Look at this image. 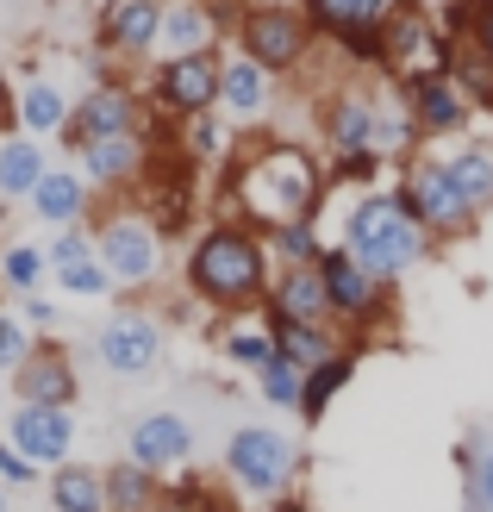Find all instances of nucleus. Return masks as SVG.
I'll use <instances>...</instances> for the list:
<instances>
[{
	"mask_svg": "<svg viewBox=\"0 0 493 512\" xmlns=\"http://www.w3.org/2000/svg\"><path fill=\"white\" fill-rule=\"evenodd\" d=\"M188 288L219 306V313H244V306H269L275 269H269V244L250 225H206L200 244L188 250Z\"/></svg>",
	"mask_w": 493,
	"mask_h": 512,
	"instance_id": "obj_1",
	"label": "nucleus"
},
{
	"mask_svg": "<svg viewBox=\"0 0 493 512\" xmlns=\"http://www.w3.org/2000/svg\"><path fill=\"white\" fill-rule=\"evenodd\" d=\"M319 194H325V175L294 144H263L256 157L238 163V175H231V200H238V213L250 225H263V232H269V225H288V219H313Z\"/></svg>",
	"mask_w": 493,
	"mask_h": 512,
	"instance_id": "obj_2",
	"label": "nucleus"
},
{
	"mask_svg": "<svg viewBox=\"0 0 493 512\" xmlns=\"http://www.w3.org/2000/svg\"><path fill=\"white\" fill-rule=\"evenodd\" d=\"M344 250L369 275L400 281L412 263H425L431 238H425V225L400 207V194H362L350 207V219H344Z\"/></svg>",
	"mask_w": 493,
	"mask_h": 512,
	"instance_id": "obj_3",
	"label": "nucleus"
},
{
	"mask_svg": "<svg viewBox=\"0 0 493 512\" xmlns=\"http://www.w3.org/2000/svg\"><path fill=\"white\" fill-rule=\"evenodd\" d=\"M225 475L244 500H281L300 475V444L275 425H238L225 438Z\"/></svg>",
	"mask_w": 493,
	"mask_h": 512,
	"instance_id": "obj_4",
	"label": "nucleus"
},
{
	"mask_svg": "<svg viewBox=\"0 0 493 512\" xmlns=\"http://www.w3.org/2000/svg\"><path fill=\"white\" fill-rule=\"evenodd\" d=\"M394 194H400V207L425 225V238H431V244H456V238H469V232H475V219H481L469 200H462V188H456V175L444 169V157H419V163L406 169V182H400Z\"/></svg>",
	"mask_w": 493,
	"mask_h": 512,
	"instance_id": "obj_5",
	"label": "nucleus"
},
{
	"mask_svg": "<svg viewBox=\"0 0 493 512\" xmlns=\"http://www.w3.org/2000/svg\"><path fill=\"white\" fill-rule=\"evenodd\" d=\"M94 256H100V269L113 275V288H150L157 269H163V232L150 225V213L119 207V213L100 219Z\"/></svg>",
	"mask_w": 493,
	"mask_h": 512,
	"instance_id": "obj_6",
	"label": "nucleus"
},
{
	"mask_svg": "<svg viewBox=\"0 0 493 512\" xmlns=\"http://www.w3.org/2000/svg\"><path fill=\"white\" fill-rule=\"evenodd\" d=\"M319 275H325V300H331V319H350V331H375L387 313H394V281H381L356 263L350 250H325L319 256Z\"/></svg>",
	"mask_w": 493,
	"mask_h": 512,
	"instance_id": "obj_7",
	"label": "nucleus"
},
{
	"mask_svg": "<svg viewBox=\"0 0 493 512\" xmlns=\"http://www.w3.org/2000/svg\"><path fill=\"white\" fill-rule=\"evenodd\" d=\"M406 0H306V19L362 63H381V32Z\"/></svg>",
	"mask_w": 493,
	"mask_h": 512,
	"instance_id": "obj_8",
	"label": "nucleus"
},
{
	"mask_svg": "<svg viewBox=\"0 0 493 512\" xmlns=\"http://www.w3.org/2000/svg\"><path fill=\"white\" fill-rule=\"evenodd\" d=\"M238 44H244V57L263 63L269 75L294 69L306 57V44H313V19L294 13V7H250L238 19Z\"/></svg>",
	"mask_w": 493,
	"mask_h": 512,
	"instance_id": "obj_9",
	"label": "nucleus"
},
{
	"mask_svg": "<svg viewBox=\"0 0 493 512\" xmlns=\"http://www.w3.org/2000/svg\"><path fill=\"white\" fill-rule=\"evenodd\" d=\"M94 356L100 369L119 375V381H144L150 369L163 363V325L150 313H113L107 325L94 331Z\"/></svg>",
	"mask_w": 493,
	"mask_h": 512,
	"instance_id": "obj_10",
	"label": "nucleus"
},
{
	"mask_svg": "<svg viewBox=\"0 0 493 512\" xmlns=\"http://www.w3.org/2000/svg\"><path fill=\"white\" fill-rule=\"evenodd\" d=\"M144 125V107H138V94L125 88V82H100L88 88L82 100L69 107V125H63V144L69 150H82L94 138H119V132H138Z\"/></svg>",
	"mask_w": 493,
	"mask_h": 512,
	"instance_id": "obj_11",
	"label": "nucleus"
},
{
	"mask_svg": "<svg viewBox=\"0 0 493 512\" xmlns=\"http://www.w3.org/2000/svg\"><path fill=\"white\" fill-rule=\"evenodd\" d=\"M400 94H406V113L419 125V138H456L469 125V100H462V88L444 69H406Z\"/></svg>",
	"mask_w": 493,
	"mask_h": 512,
	"instance_id": "obj_12",
	"label": "nucleus"
},
{
	"mask_svg": "<svg viewBox=\"0 0 493 512\" xmlns=\"http://www.w3.org/2000/svg\"><path fill=\"white\" fill-rule=\"evenodd\" d=\"M7 444H13L19 456H32L38 469H63L69 450H75V419H69V406H13Z\"/></svg>",
	"mask_w": 493,
	"mask_h": 512,
	"instance_id": "obj_13",
	"label": "nucleus"
},
{
	"mask_svg": "<svg viewBox=\"0 0 493 512\" xmlns=\"http://www.w3.org/2000/svg\"><path fill=\"white\" fill-rule=\"evenodd\" d=\"M125 456H132L138 469H150V475L181 469L194 456V425L181 413H144L132 431H125Z\"/></svg>",
	"mask_w": 493,
	"mask_h": 512,
	"instance_id": "obj_14",
	"label": "nucleus"
},
{
	"mask_svg": "<svg viewBox=\"0 0 493 512\" xmlns=\"http://www.w3.org/2000/svg\"><path fill=\"white\" fill-rule=\"evenodd\" d=\"M219 100V57H175L157 69V107L181 113V119H200L206 107Z\"/></svg>",
	"mask_w": 493,
	"mask_h": 512,
	"instance_id": "obj_15",
	"label": "nucleus"
},
{
	"mask_svg": "<svg viewBox=\"0 0 493 512\" xmlns=\"http://www.w3.org/2000/svg\"><path fill=\"white\" fill-rule=\"evenodd\" d=\"M375 125H381V100L375 94H337L325 107V144L337 163L375 157Z\"/></svg>",
	"mask_w": 493,
	"mask_h": 512,
	"instance_id": "obj_16",
	"label": "nucleus"
},
{
	"mask_svg": "<svg viewBox=\"0 0 493 512\" xmlns=\"http://www.w3.org/2000/svg\"><path fill=\"white\" fill-rule=\"evenodd\" d=\"M75 157H82V182H94V188H132L138 175L150 169V144H144V132H119V138L82 144Z\"/></svg>",
	"mask_w": 493,
	"mask_h": 512,
	"instance_id": "obj_17",
	"label": "nucleus"
},
{
	"mask_svg": "<svg viewBox=\"0 0 493 512\" xmlns=\"http://www.w3.org/2000/svg\"><path fill=\"white\" fill-rule=\"evenodd\" d=\"M13 388H19V406H75L82 381H75V363L57 344H44L13 369Z\"/></svg>",
	"mask_w": 493,
	"mask_h": 512,
	"instance_id": "obj_18",
	"label": "nucleus"
},
{
	"mask_svg": "<svg viewBox=\"0 0 493 512\" xmlns=\"http://www.w3.org/2000/svg\"><path fill=\"white\" fill-rule=\"evenodd\" d=\"M157 32H163V0H113L100 19V50L144 57V50H157Z\"/></svg>",
	"mask_w": 493,
	"mask_h": 512,
	"instance_id": "obj_19",
	"label": "nucleus"
},
{
	"mask_svg": "<svg viewBox=\"0 0 493 512\" xmlns=\"http://www.w3.org/2000/svg\"><path fill=\"white\" fill-rule=\"evenodd\" d=\"M219 38V13L200 7V0H175V7H163V32H157V50L175 63V57H206Z\"/></svg>",
	"mask_w": 493,
	"mask_h": 512,
	"instance_id": "obj_20",
	"label": "nucleus"
},
{
	"mask_svg": "<svg viewBox=\"0 0 493 512\" xmlns=\"http://www.w3.org/2000/svg\"><path fill=\"white\" fill-rule=\"evenodd\" d=\"M269 306H275L281 319H300V325H331V300H325L319 263L313 269H281L275 288H269Z\"/></svg>",
	"mask_w": 493,
	"mask_h": 512,
	"instance_id": "obj_21",
	"label": "nucleus"
},
{
	"mask_svg": "<svg viewBox=\"0 0 493 512\" xmlns=\"http://www.w3.org/2000/svg\"><path fill=\"white\" fill-rule=\"evenodd\" d=\"M32 213L44 225H57V232H69V225H82L88 213V182L75 169H44L38 188H32Z\"/></svg>",
	"mask_w": 493,
	"mask_h": 512,
	"instance_id": "obj_22",
	"label": "nucleus"
},
{
	"mask_svg": "<svg viewBox=\"0 0 493 512\" xmlns=\"http://www.w3.org/2000/svg\"><path fill=\"white\" fill-rule=\"evenodd\" d=\"M263 325H269L275 350H281V356H294L300 369H319V363H331V356H337V331H331V325H300V319H281L275 306L263 313Z\"/></svg>",
	"mask_w": 493,
	"mask_h": 512,
	"instance_id": "obj_23",
	"label": "nucleus"
},
{
	"mask_svg": "<svg viewBox=\"0 0 493 512\" xmlns=\"http://www.w3.org/2000/svg\"><path fill=\"white\" fill-rule=\"evenodd\" d=\"M219 107H231V119H256L269 113V69L250 57L219 63Z\"/></svg>",
	"mask_w": 493,
	"mask_h": 512,
	"instance_id": "obj_24",
	"label": "nucleus"
},
{
	"mask_svg": "<svg viewBox=\"0 0 493 512\" xmlns=\"http://www.w3.org/2000/svg\"><path fill=\"white\" fill-rule=\"evenodd\" d=\"M444 169L456 175V188H462V200H469L475 213L493 207V144H481V138L450 144V150H444Z\"/></svg>",
	"mask_w": 493,
	"mask_h": 512,
	"instance_id": "obj_25",
	"label": "nucleus"
},
{
	"mask_svg": "<svg viewBox=\"0 0 493 512\" xmlns=\"http://www.w3.org/2000/svg\"><path fill=\"white\" fill-rule=\"evenodd\" d=\"M50 506L57 512H107V475L88 463H63L50 475Z\"/></svg>",
	"mask_w": 493,
	"mask_h": 512,
	"instance_id": "obj_26",
	"label": "nucleus"
},
{
	"mask_svg": "<svg viewBox=\"0 0 493 512\" xmlns=\"http://www.w3.org/2000/svg\"><path fill=\"white\" fill-rule=\"evenodd\" d=\"M44 169L50 163H44L38 138H0V200H32Z\"/></svg>",
	"mask_w": 493,
	"mask_h": 512,
	"instance_id": "obj_27",
	"label": "nucleus"
},
{
	"mask_svg": "<svg viewBox=\"0 0 493 512\" xmlns=\"http://www.w3.org/2000/svg\"><path fill=\"white\" fill-rule=\"evenodd\" d=\"M350 375H356V350H337L331 363H319V369H306V394H300V419L306 425H319L325 413H331V400L350 388Z\"/></svg>",
	"mask_w": 493,
	"mask_h": 512,
	"instance_id": "obj_28",
	"label": "nucleus"
},
{
	"mask_svg": "<svg viewBox=\"0 0 493 512\" xmlns=\"http://www.w3.org/2000/svg\"><path fill=\"white\" fill-rule=\"evenodd\" d=\"M19 125H25V138H50V132H63L69 125V100L57 82H25L19 88Z\"/></svg>",
	"mask_w": 493,
	"mask_h": 512,
	"instance_id": "obj_29",
	"label": "nucleus"
},
{
	"mask_svg": "<svg viewBox=\"0 0 493 512\" xmlns=\"http://www.w3.org/2000/svg\"><path fill=\"white\" fill-rule=\"evenodd\" d=\"M100 475H107V512H157V475L138 469L132 456L100 469Z\"/></svg>",
	"mask_w": 493,
	"mask_h": 512,
	"instance_id": "obj_30",
	"label": "nucleus"
},
{
	"mask_svg": "<svg viewBox=\"0 0 493 512\" xmlns=\"http://www.w3.org/2000/svg\"><path fill=\"white\" fill-rule=\"evenodd\" d=\"M256 394H263L275 413H300V394H306V369L294 363V356H269L263 369H256Z\"/></svg>",
	"mask_w": 493,
	"mask_h": 512,
	"instance_id": "obj_31",
	"label": "nucleus"
},
{
	"mask_svg": "<svg viewBox=\"0 0 493 512\" xmlns=\"http://www.w3.org/2000/svg\"><path fill=\"white\" fill-rule=\"evenodd\" d=\"M263 244L281 256V269H313L319 256H325V244H319V232H313V219H288V225H269V232H263Z\"/></svg>",
	"mask_w": 493,
	"mask_h": 512,
	"instance_id": "obj_32",
	"label": "nucleus"
},
{
	"mask_svg": "<svg viewBox=\"0 0 493 512\" xmlns=\"http://www.w3.org/2000/svg\"><path fill=\"white\" fill-rule=\"evenodd\" d=\"M44 269H50V256L38 244H7L0 250V288H13L19 300H32L44 288Z\"/></svg>",
	"mask_w": 493,
	"mask_h": 512,
	"instance_id": "obj_33",
	"label": "nucleus"
},
{
	"mask_svg": "<svg viewBox=\"0 0 493 512\" xmlns=\"http://www.w3.org/2000/svg\"><path fill=\"white\" fill-rule=\"evenodd\" d=\"M450 38H462L475 57L493 63V0H456L450 7Z\"/></svg>",
	"mask_w": 493,
	"mask_h": 512,
	"instance_id": "obj_34",
	"label": "nucleus"
},
{
	"mask_svg": "<svg viewBox=\"0 0 493 512\" xmlns=\"http://www.w3.org/2000/svg\"><path fill=\"white\" fill-rule=\"evenodd\" d=\"M57 288H63V294H75V300H107V294H113V275L100 269V256H88V263L57 269Z\"/></svg>",
	"mask_w": 493,
	"mask_h": 512,
	"instance_id": "obj_35",
	"label": "nucleus"
},
{
	"mask_svg": "<svg viewBox=\"0 0 493 512\" xmlns=\"http://www.w3.org/2000/svg\"><path fill=\"white\" fill-rule=\"evenodd\" d=\"M225 356H231V363H244V369H263L269 356H275V338H269V325H244V331H225Z\"/></svg>",
	"mask_w": 493,
	"mask_h": 512,
	"instance_id": "obj_36",
	"label": "nucleus"
},
{
	"mask_svg": "<svg viewBox=\"0 0 493 512\" xmlns=\"http://www.w3.org/2000/svg\"><path fill=\"white\" fill-rule=\"evenodd\" d=\"M38 344H32V325H25V319H13V313H0V369H19L25 363V356H32Z\"/></svg>",
	"mask_w": 493,
	"mask_h": 512,
	"instance_id": "obj_37",
	"label": "nucleus"
},
{
	"mask_svg": "<svg viewBox=\"0 0 493 512\" xmlns=\"http://www.w3.org/2000/svg\"><path fill=\"white\" fill-rule=\"evenodd\" d=\"M50 269H69V263H88V256H94V238L82 232V225H69V232H57V238H50Z\"/></svg>",
	"mask_w": 493,
	"mask_h": 512,
	"instance_id": "obj_38",
	"label": "nucleus"
},
{
	"mask_svg": "<svg viewBox=\"0 0 493 512\" xmlns=\"http://www.w3.org/2000/svg\"><path fill=\"white\" fill-rule=\"evenodd\" d=\"M32 481H38L32 456H19L13 444H0V488H32Z\"/></svg>",
	"mask_w": 493,
	"mask_h": 512,
	"instance_id": "obj_39",
	"label": "nucleus"
},
{
	"mask_svg": "<svg viewBox=\"0 0 493 512\" xmlns=\"http://www.w3.org/2000/svg\"><path fill=\"white\" fill-rule=\"evenodd\" d=\"M188 150H194V157H219V150H225V132L200 113V119H188Z\"/></svg>",
	"mask_w": 493,
	"mask_h": 512,
	"instance_id": "obj_40",
	"label": "nucleus"
},
{
	"mask_svg": "<svg viewBox=\"0 0 493 512\" xmlns=\"http://www.w3.org/2000/svg\"><path fill=\"white\" fill-rule=\"evenodd\" d=\"M462 488H469V494H475V500H481V506L493 512V444L481 450V463H475L469 475H462Z\"/></svg>",
	"mask_w": 493,
	"mask_h": 512,
	"instance_id": "obj_41",
	"label": "nucleus"
},
{
	"mask_svg": "<svg viewBox=\"0 0 493 512\" xmlns=\"http://www.w3.org/2000/svg\"><path fill=\"white\" fill-rule=\"evenodd\" d=\"M0 512H13V506H7V488H0Z\"/></svg>",
	"mask_w": 493,
	"mask_h": 512,
	"instance_id": "obj_42",
	"label": "nucleus"
},
{
	"mask_svg": "<svg viewBox=\"0 0 493 512\" xmlns=\"http://www.w3.org/2000/svg\"><path fill=\"white\" fill-rule=\"evenodd\" d=\"M107 7H113V0H107Z\"/></svg>",
	"mask_w": 493,
	"mask_h": 512,
	"instance_id": "obj_43",
	"label": "nucleus"
}]
</instances>
